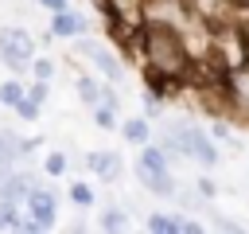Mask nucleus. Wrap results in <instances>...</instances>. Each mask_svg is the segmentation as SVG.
Segmentation results:
<instances>
[{
	"instance_id": "nucleus-26",
	"label": "nucleus",
	"mask_w": 249,
	"mask_h": 234,
	"mask_svg": "<svg viewBox=\"0 0 249 234\" xmlns=\"http://www.w3.org/2000/svg\"><path fill=\"white\" fill-rule=\"evenodd\" d=\"M47 12H62V8H70V0H39Z\"/></svg>"
},
{
	"instance_id": "nucleus-15",
	"label": "nucleus",
	"mask_w": 249,
	"mask_h": 234,
	"mask_svg": "<svg viewBox=\"0 0 249 234\" xmlns=\"http://www.w3.org/2000/svg\"><path fill=\"white\" fill-rule=\"evenodd\" d=\"M144 226H148L152 234H175V226H171V214H167V211H152V214L144 218Z\"/></svg>"
},
{
	"instance_id": "nucleus-21",
	"label": "nucleus",
	"mask_w": 249,
	"mask_h": 234,
	"mask_svg": "<svg viewBox=\"0 0 249 234\" xmlns=\"http://www.w3.org/2000/svg\"><path fill=\"white\" fill-rule=\"evenodd\" d=\"M16 113H19V121H35V117H39V101H31V98L23 94V98L16 101Z\"/></svg>"
},
{
	"instance_id": "nucleus-6",
	"label": "nucleus",
	"mask_w": 249,
	"mask_h": 234,
	"mask_svg": "<svg viewBox=\"0 0 249 234\" xmlns=\"http://www.w3.org/2000/svg\"><path fill=\"white\" fill-rule=\"evenodd\" d=\"M222 90H226V105H230V109H237V113H249V62H241V66L226 70V82H222Z\"/></svg>"
},
{
	"instance_id": "nucleus-11",
	"label": "nucleus",
	"mask_w": 249,
	"mask_h": 234,
	"mask_svg": "<svg viewBox=\"0 0 249 234\" xmlns=\"http://www.w3.org/2000/svg\"><path fill=\"white\" fill-rule=\"evenodd\" d=\"M74 90H78V98H82V101H86L89 109H93V105H97V101L105 98V86H97V82H93L89 74H82V78L74 82Z\"/></svg>"
},
{
	"instance_id": "nucleus-5",
	"label": "nucleus",
	"mask_w": 249,
	"mask_h": 234,
	"mask_svg": "<svg viewBox=\"0 0 249 234\" xmlns=\"http://www.w3.org/2000/svg\"><path fill=\"white\" fill-rule=\"evenodd\" d=\"M86 168H89L93 179H101V183H117V179L124 176V160H121V152H113V148H93V152L86 156Z\"/></svg>"
},
{
	"instance_id": "nucleus-20",
	"label": "nucleus",
	"mask_w": 249,
	"mask_h": 234,
	"mask_svg": "<svg viewBox=\"0 0 249 234\" xmlns=\"http://www.w3.org/2000/svg\"><path fill=\"white\" fill-rule=\"evenodd\" d=\"M31 74L51 82V78H54V62H51V58H43V55H35V58H31Z\"/></svg>"
},
{
	"instance_id": "nucleus-8",
	"label": "nucleus",
	"mask_w": 249,
	"mask_h": 234,
	"mask_svg": "<svg viewBox=\"0 0 249 234\" xmlns=\"http://www.w3.org/2000/svg\"><path fill=\"white\" fill-rule=\"evenodd\" d=\"M51 35L54 39H78V35H89V20L74 8H62V12H51Z\"/></svg>"
},
{
	"instance_id": "nucleus-22",
	"label": "nucleus",
	"mask_w": 249,
	"mask_h": 234,
	"mask_svg": "<svg viewBox=\"0 0 249 234\" xmlns=\"http://www.w3.org/2000/svg\"><path fill=\"white\" fill-rule=\"evenodd\" d=\"M210 226H214V230H233V234H237V230H245L237 218H226V214H210Z\"/></svg>"
},
{
	"instance_id": "nucleus-17",
	"label": "nucleus",
	"mask_w": 249,
	"mask_h": 234,
	"mask_svg": "<svg viewBox=\"0 0 249 234\" xmlns=\"http://www.w3.org/2000/svg\"><path fill=\"white\" fill-rule=\"evenodd\" d=\"M43 168H47V176H62V172L70 168V160H66V152L54 148V152H47V164H43Z\"/></svg>"
},
{
	"instance_id": "nucleus-4",
	"label": "nucleus",
	"mask_w": 249,
	"mask_h": 234,
	"mask_svg": "<svg viewBox=\"0 0 249 234\" xmlns=\"http://www.w3.org/2000/svg\"><path fill=\"white\" fill-rule=\"evenodd\" d=\"M23 207H27V214L43 226V230H51L54 222H58V199H54V191L51 187H27V195H23Z\"/></svg>"
},
{
	"instance_id": "nucleus-7",
	"label": "nucleus",
	"mask_w": 249,
	"mask_h": 234,
	"mask_svg": "<svg viewBox=\"0 0 249 234\" xmlns=\"http://www.w3.org/2000/svg\"><path fill=\"white\" fill-rule=\"evenodd\" d=\"M136 179H140V187L144 191H152L156 199H171L175 195V176H171V168H148V164H140L136 160Z\"/></svg>"
},
{
	"instance_id": "nucleus-12",
	"label": "nucleus",
	"mask_w": 249,
	"mask_h": 234,
	"mask_svg": "<svg viewBox=\"0 0 249 234\" xmlns=\"http://www.w3.org/2000/svg\"><path fill=\"white\" fill-rule=\"evenodd\" d=\"M101 230H128V211L117 207V203H109L101 211Z\"/></svg>"
},
{
	"instance_id": "nucleus-13",
	"label": "nucleus",
	"mask_w": 249,
	"mask_h": 234,
	"mask_svg": "<svg viewBox=\"0 0 249 234\" xmlns=\"http://www.w3.org/2000/svg\"><path fill=\"white\" fill-rule=\"evenodd\" d=\"M93 125H97V129H105V133H109V129H121V121H117V105L97 101V105H93Z\"/></svg>"
},
{
	"instance_id": "nucleus-10",
	"label": "nucleus",
	"mask_w": 249,
	"mask_h": 234,
	"mask_svg": "<svg viewBox=\"0 0 249 234\" xmlns=\"http://www.w3.org/2000/svg\"><path fill=\"white\" fill-rule=\"evenodd\" d=\"M31 148H35V144H31V140H23L19 133H12V129H0V152H8L16 164H19L23 156H31Z\"/></svg>"
},
{
	"instance_id": "nucleus-19",
	"label": "nucleus",
	"mask_w": 249,
	"mask_h": 234,
	"mask_svg": "<svg viewBox=\"0 0 249 234\" xmlns=\"http://www.w3.org/2000/svg\"><path fill=\"white\" fill-rule=\"evenodd\" d=\"M47 94H51V82H47V78H31V82H27V98H31V101H39V105H43V101H47Z\"/></svg>"
},
{
	"instance_id": "nucleus-23",
	"label": "nucleus",
	"mask_w": 249,
	"mask_h": 234,
	"mask_svg": "<svg viewBox=\"0 0 249 234\" xmlns=\"http://www.w3.org/2000/svg\"><path fill=\"white\" fill-rule=\"evenodd\" d=\"M210 136H214V140H230V125H226V121H214V125H210Z\"/></svg>"
},
{
	"instance_id": "nucleus-27",
	"label": "nucleus",
	"mask_w": 249,
	"mask_h": 234,
	"mask_svg": "<svg viewBox=\"0 0 249 234\" xmlns=\"http://www.w3.org/2000/svg\"><path fill=\"white\" fill-rule=\"evenodd\" d=\"M237 8H241V12H249V0H241V4H237Z\"/></svg>"
},
{
	"instance_id": "nucleus-1",
	"label": "nucleus",
	"mask_w": 249,
	"mask_h": 234,
	"mask_svg": "<svg viewBox=\"0 0 249 234\" xmlns=\"http://www.w3.org/2000/svg\"><path fill=\"white\" fill-rule=\"evenodd\" d=\"M136 58L144 62L148 82H152L156 94H167L171 86L187 82L191 78V66H195V58L187 51V39H183V27H175L163 16H148L144 20Z\"/></svg>"
},
{
	"instance_id": "nucleus-2",
	"label": "nucleus",
	"mask_w": 249,
	"mask_h": 234,
	"mask_svg": "<svg viewBox=\"0 0 249 234\" xmlns=\"http://www.w3.org/2000/svg\"><path fill=\"white\" fill-rule=\"evenodd\" d=\"M35 55H39V51H35V39H31L27 27H19V23L0 27V58H4V66H8L12 74H27Z\"/></svg>"
},
{
	"instance_id": "nucleus-25",
	"label": "nucleus",
	"mask_w": 249,
	"mask_h": 234,
	"mask_svg": "<svg viewBox=\"0 0 249 234\" xmlns=\"http://www.w3.org/2000/svg\"><path fill=\"white\" fill-rule=\"evenodd\" d=\"M195 187H198V195H202V199H214V183H210V179H198Z\"/></svg>"
},
{
	"instance_id": "nucleus-16",
	"label": "nucleus",
	"mask_w": 249,
	"mask_h": 234,
	"mask_svg": "<svg viewBox=\"0 0 249 234\" xmlns=\"http://www.w3.org/2000/svg\"><path fill=\"white\" fill-rule=\"evenodd\" d=\"M70 203H74V207H93V187L82 183V179H74V183H70Z\"/></svg>"
},
{
	"instance_id": "nucleus-14",
	"label": "nucleus",
	"mask_w": 249,
	"mask_h": 234,
	"mask_svg": "<svg viewBox=\"0 0 249 234\" xmlns=\"http://www.w3.org/2000/svg\"><path fill=\"white\" fill-rule=\"evenodd\" d=\"M27 94V82H19V78H8V82H0V105H12L16 109V101Z\"/></svg>"
},
{
	"instance_id": "nucleus-3",
	"label": "nucleus",
	"mask_w": 249,
	"mask_h": 234,
	"mask_svg": "<svg viewBox=\"0 0 249 234\" xmlns=\"http://www.w3.org/2000/svg\"><path fill=\"white\" fill-rule=\"evenodd\" d=\"M78 55L86 62H93V70L105 78V82H124V58H117L105 43L89 39V35H78Z\"/></svg>"
},
{
	"instance_id": "nucleus-18",
	"label": "nucleus",
	"mask_w": 249,
	"mask_h": 234,
	"mask_svg": "<svg viewBox=\"0 0 249 234\" xmlns=\"http://www.w3.org/2000/svg\"><path fill=\"white\" fill-rule=\"evenodd\" d=\"M171 226H175V234H198L202 230V222L191 214H171Z\"/></svg>"
},
{
	"instance_id": "nucleus-9",
	"label": "nucleus",
	"mask_w": 249,
	"mask_h": 234,
	"mask_svg": "<svg viewBox=\"0 0 249 234\" xmlns=\"http://www.w3.org/2000/svg\"><path fill=\"white\" fill-rule=\"evenodd\" d=\"M121 136L140 148L144 140H152V121L148 117H128V121H121Z\"/></svg>"
},
{
	"instance_id": "nucleus-24",
	"label": "nucleus",
	"mask_w": 249,
	"mask_h": 234,
	"mask_svg": "<svg viewBox=\"0 0 249 234\" xmlns=\"http://www.w3.org/2000/svg\"><path fill=\"white\" fill-rule=\"evenodd\" d=\"M237 23H241V35H245V51H249V12L237 8Z\"/></svg>"
}]
</instances>
